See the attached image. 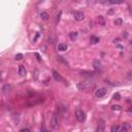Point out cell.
Masks as SVG:
<instances>
[{
    "instance_id": "obj_1",
    "label": "cell",
    "mask_w": 132,
    "mask_h": 132,
    "mask_svg": "<svg viewBox=\"0 0 132 132\" xmlns=\"http://www.w3.org/2000/svg\"><path fill=\"white\" fill-rule=\"evenodd\" d=\"M106 93H107V89H105V88H99V89H97V90L95 91V97L97 99L102 98V97L105 96Z\"/></svg>"
},
{
    "instance_id": "obj_2",
    "label": "cell",
    "mask_w": 132,
    "mask_h": 132,
    "mask_svg": "<svg viewBox=\"0 0 132 132\" xmlns=\"http://www.w3.org/2000/svg\"><path fill=\"white\" fill-rule=\"evenodd\" d=\"M75 118H76V120L79 121V122H84L86 119V114L82 109H77L76 112H75Z\"/></svg>"
},
{
    "instance_id": "obj_3",
    "label": "cell",
    "mask_w": 132,
    "mask_h": 132,
    "mask_svg": "<svg viewBox=\"0 0 132 132\" xmlns=\"http://www.w3.org/2000/svg\"><path fill=\"white\" fill-rule=\"evenodd\" d=\"M51 127H52L53 130H57L58 129V116L57 114H55L52 118V121H51Z\"/></svg>"
},
{
    "instance_id": "obj_4",
    "label": "cell",
    "mask_w": 132,
    "mask_h": 132,
    "mask_svg": "<svg viewBox=\"0 0 132 132\" xmlns=\"http://www.w3.org/2000/svg\"><path fill=\"white\" fill-rule=\"evenodd\" d=\"M12 86L9 84H4L3 87H2V92H3L4 95H8V94L12 93Z\"/></svg>"
},
{
    "instance_id": "obj_5",
    "label": "cell",
    "mask_w": 132,
    "mask_h": 132,
    "mask_svg": "<svg viewBox=\"0 0 132 132\" xmlns=\"http://www.w3.org/2000/svg\"><path fill=\"white\" fill-rule=\"evenodd\" d=\"M90 83H87V82H84V83H80L77 85V89L80 91H84V90H87V89L90 88Z\"/></svg>"
},
{
    "instance_id": "obj_6",
    "label": "cell",
    "mask_w": 132,
    "mask_h": 132,
    "mask_svg": "<svg viewBox=\"0 0 132 132\" xmlns=\"http://www.w3.org/2000/svg\"><path fill=\"white\" fill-rule=\"evenodd\" d=\"M74 19L76 21H79V22H80V21H83L85 19V15L82 12H74Z\"/></svg>"
},
{
    "instance_id": "obj_7",
    "label": "cell",
    "mask_w": 132,
    "mask_h": 132,
    "mask_svg": "<svg viewBox=\"0 0 132 132\" xmlns=\"http://www.w3.org/2000/svg\"><path fill=\"white\" fill-rule=\"evenodd\" d=\"M52 73H53V77L55 79L56 82H62V77H61V75L59 74V72L58 71H56V70H53L52 71Z\"/></svg>"
},
{
    "instance_id": "obj_8",
    "label": "cell",
    "mask_w": 132,
    "mask_h": 132,
    "mask_svg": "<svg viewBox=\"0 0 132 132\" xmlns=\"http://www.w3.org/2000/svg\"><path fill=\"white\" fill-rule=\"evenodd\" d=\"M104 129H105V125H104V122H103V121H101L100 124H98V126H97L96 131H97V132H103Z\"/></svg>"
},
{
    "instance_id": "obj_9",
    "label": "cell",
    "mask_w": 132,
    "mask_h": 132,
    "mask_svg": "<svg viewBox=\"0 0 132 132\" xmlns=\"http://www.w3.org/2000/svg\"><path fill=\"white\" fill-rule=\"evenodd\" d=\"M40 18H41V20L44 21H48L50 20V15L47 12H42L40 13Z\"/></svg>"
},
{
    "instance_id": "obj_10",
    "label": "cell",
    "mask_w": 132,
    "mask_h": 132,
    "mask_svg": "<svg viewBox=\"0 0 132 132\" xmlns=\"http://www.w3.org/2000/svg\"><path fill=\"white\" fill-rule=\"evenodd\" d=\"M131 129V126L129 125L128 123H124L123 124V126L121 127V129L120 130H122V131H124V132H127V131H129Z\"/></svg>"
},
{
    "instance_id": "obj_11",
    "label": "cell",
    "mask_w": 132,
    "mask_h": 132,
    "mask_svg": "<svg viewBox=\"0 0 132 132\" xmlns=\"http://www.w3.org/2000/svg\"><path fill=\"white\" fill-rule=\"evenodd\" d=\"M19 74H20L21 76H24V75L26 74V69H25V67H24L23 65L19 66Z\"/></svg>"
},
{
    "instance_id": "obj_12",
    "label": "cell",
    "mask_w": 132,
    "mask_h": 132,
    "mask_svg": "<svg viewBox=\"0 0 132 132\" xmlns=\"http://www.w3.org/2000/svg\"><path fill=\"white\" fill-rule=\"evenodd\" d=\"M99 41H100L99 37H97V36H91V38H90V42H91L92 44H98Z\"/></svg>"
},
{
    "instance_id": "obj_13",
    "label": "cell",
    "mask_w": 132,
    "mask_h": 132,
    "mask_svg": "<svg viewBox=\"0 0 132 132\" xmlns=\"http://www.w3.org/2000/svg\"><path fill=\"white\" fill-rule=\"evenodd\" d=\"M58 50L61 51V52H64V51L67 50V44H58Z\"/></svg>"
},
{
    "instance_id": "obj_14",
    "label": "cell",
    "mask_w": 132,
    "mask_h": 132,
    "mask_svg": "<svg viewBox=\"0 0 132 132\" xmlns=\"http://www.w3.org/2000/svg\"><path fill=\"white\" fill-rule=\"evenodd\" d=\"M110 4H122L124 3V0H108Z\"/></svg>"
},
{
    "instance_id": "obj_15",
    "label": "cell",
    "mask_w": 132,
    "mask_h": 132,
    "mask_svg": "<svg viewBox=\"0 0 132 132\" xmlns=\"http://www.w3.org/2000/svg\"><path fill=\"white\" fill-rule=\"evenodd\" d=\"M80 74L84 75V76H89V77H92L94 75L92 72H88V71H82V72H80Z\"/></svg>"
},
{
    "instance_id": "obj_16",
    "label": "cell",
    "mask_w": 132,
    "mask_h": 132,
    "mask_svg": "<svg viewBox=\"0 0 132 132\" xmlns=\"http://www.w3.org/2000/svg\"><path fill=\"white\" fill-rule=\"evenodd\" d=\"M69 37H70V39L74 40L77 37V32H70V33H69Z\"/></svg>"
},
{
    "instance_id": "obj_17",
    "label": "cell",
    "mask_w": 132,
    "mask_h": 132,
    "mask_svg": "<svg viewBox=\"0 0 132 132\" xmlns=\"http://www.w3.org/2000/svg\"><path fill=\"white\" fill-rule=\"evenodd\" d=\"M120 129H121L120 126H118V125H114L112 128H110V131H112V132H117V131H119Z\"/></svg>"
},
{
    "instance_id": "obj_18",
    "label": "cell",
    "mask_w": 132,
    "mask_h": 132,
    "mask_svg": "<svg viewBox=\"0 0 132 132\" xmlns=\"http://www.w3.org/2000/svg\"><path fill=\"white\" fill-rule=\"evenodd\" d=\"M94 68H95L96 70H100V69H101V67H100V63H99V62H97V61L94 62Z\"/></svg>"
},
{
    "instance_id": "obj_19",
    "label": "cell",
    "mask_w": 132,
    "mask_h": 132,
    "mask_svg": "<svg viewBox=\"0 0 132 132\" xmlns=\"http://www.w3.org/2000/svg\"><path fill=\"white\" fill-rule=\"evenodd\" d=\"M61 15H62V12H58V15H57V18H56V24H57V25H58V23L60 22Z\"/></svg>"
},
{
    "instance_id": "obj_20",
    "label": "cell",
    "mask_w": 132,
    "mask_h": 132,
    "mask_svg": "<svg viewBox=\"0 0 132 132\" xmlns=\"http://www.w3.org/2000/svg\"><path fill=\"white\" fill-rule=\"evenodd\" d=\"M112 98H114L115 100H120V99H121V96H120V94H119V93H116Z\"/></svg>"
},
{
    "instance_id": "obj_21",
    "label": "cell",
    "mask_w": 132,
    "mask_h": 132,
    "mask_svg": "<svg viewBox=\"0 0 132 132\" xmlns=\"http://www.w3.org/2000/svg\"><path fill=\"white\" fill-rule=\"evenodd\" d=\"M57 60H58V61H60V62H62V63H64L65 65H68V64H67V62H66V61H64L63 59H62V57H60V56H58V57H57Z\"/></svg>"
},
{
    "instance_id": "obj_22",
    "label": "cell",
    "mask_w": 132,
    "mask_h": 132,
    "mask_svg": "<svg viewBox=\"0 0 132 132\" xmlns=\"http://www.w3.org/2000/svg\"><path fill=\"white\" fill-rule=\"evenodd\" d=\"M112 108L114 109V110H121V109H122L120 105H112Z\"/></svg>"
},
{
    "instance_id": "obj_23",
    "label": "cell",
    "mask_w": 132,
    "mask_h": 132,
    "mask_svg": "<svg viewBox=\"0 0 132 132\" xmlns=\"http://www.w3.org/2000/svg\"><path fill=\"white\" fill-rule=\"evenodd\" d=\"M22 58H23V55H22V54H18V55H16V57H15L16 60H21Z\"/></svg>"
},
{
    "instance_id": "obj_24",
    "label": "cell",
    "mask_w": 132,
    "mask_h": 132,
    "mask_svg": "<svg viewBox=\"0 0 132 132\" xmlns=\"http://www.w3.org/2000/svg\"><path fill=\"white\" fill-rule=\"evenodd\" d=\"M20 131L21 132H30V129H28V128H22Z\"/></svg>"
},
{
    "instance_id": "obj_25",
    "label": "cell",
    "mask_w": 132,
    "mask_h": 132,
    "mask_svg": "<svg viewBox=\"0 0 132 132\" xmlns=\"http://www.w3.org/2000/svg\"><path fill=\"white\" fill-rule=\"evenodd\" d=\"M34 55H35V57L37 58V60H38V61L41 60V59H40V56H39V54H38V53H34Z\"/></svg>"
},
{
    "instance_id": "obj_26",
    "label": "cell",
    "mask_w": 132,
    "mask_h": 132,
    "mask_svg": "<svg viewBox=\"0 0 132 132\" xmlns=\"http://www.w3.org/2000/svg\"><path fill=\"white\" fill-rule=\"evenodd\" d=\"M127 77H128L129 80H132V72H129L128 75H127Z\"/></svg>"
},
{
    "instance_id": "obj_27",
    "label": "cell",
    "mask_w": 132,
    "mask_h": 132,
    "mask_svg": "<svg viewBox=\"0 0 132 132\" xmlns=\"http://www.w3.org/2000/svg\"><path fill=\"white\" fill-rule=\"evenodd\" d=\"M115 24L116 25H121V24H122V20H117L115 22Z\"/></svg>"
},
{
    "instance_id": "obj_28",
    "label": "cell",
    "mask_w": 132,
    "mask_h": 132,
    "mask_svg": "<svg viewBox=\"0 0 132 132\" xmlns=\"http://www.w3.org/2000/svg\"><path fill=\"white\" fill-rule=\"evenodd\" d=\"M129 112H132V108H129Z\"/></svg>"
},
{
    "instance_id": "obj_29",
    "label": "cell",
    "mask_w": 132,
    "mask_h": 132,
    "mask_svg": "<svg viewBox=\"0 0 132 132\" xmlns=\"http://www.w3.org/2000/svg\"><path fill=\"white\" fill-rule=\"evenodd\" d=\"M131 13H132V9H131Z\"/></svg>"
}]
</instances>
